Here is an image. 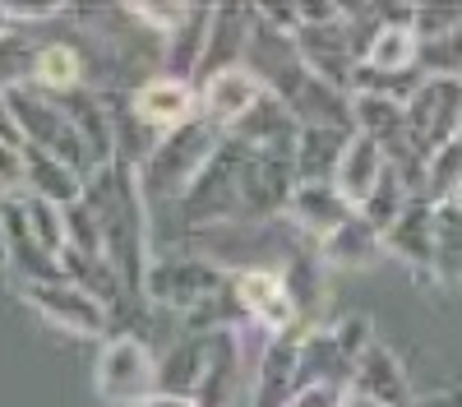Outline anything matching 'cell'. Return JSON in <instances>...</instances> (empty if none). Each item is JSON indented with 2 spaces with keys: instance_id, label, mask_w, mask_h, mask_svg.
Returning a JSON list of instances; mask_svg holds the SVG:
<instances>
[{
  "instance_id": "1",
  "label": "cell",
  "mask_w": 462,
  "mask_h": 407,
  "mask_svg": "<svg viewBox=\"0 0 462 407\" xmlns=\"http://www.w3.org/2000/svg\"><path fill=\"white\" fill-rule=\"evenodd\" d=\"M84 204L97 217V236H102V254L106 264L121 273L134 291H143V273H148V195L139 167L116 158L106 167H97L88 176Z\"/></svg>"
},
{
  "instance_id": "2",
  "label": "cell",
  "mask_w": 462,
  "mask_h": 407,
  "mask_svg": "<svg viewBox=\"0 0 462 407\" xmlns=\"http://www.w3.org/2000/svg\"><path fill=\"white\" fill-rule=\"evenodd\" d=\"M222 130L208 116H195L176 130H167L158 139V148L139 162V180H143V195H171L185 199L189 185L199 180V171L213 162V153L222 148Z\"/></svg>"
},
{
  "instance_id": "3",
  "label": "cell",
  "mask_w": 462,
  "mask_h": 407,
  "mask_svg": "<svg viewBox=\"0 0 462 407\" xmlns=\"http://www.w3.org/2000/svg\"><path fill=\"white\" fill-rule=\"evenodd\" d=\"M5 97H10V116H14L23 143L42 148V153H51V158H60V162H69V167H79V171L93 176L88 143H84L79 125H74L69 106H65L56 93L37 88V84L28 79V84H19V88H5Z\"/></svg>"
},
{
  "instance_id": "4",
  "label": "cell",
  "mask_w": 462,
  "mask_h": 407,
  "mask_svg": "<svg viewBox=\"0 0 462 407\" xmlns=\"http://www.w3.org/2000/svg\"><path fill=\"white\" fill-rule=\"evenodd\" d=\"M462 139V74H426L411 93H407V148L426 176V162Z\"/></svg>"
},
{
  "instance_id": "5",
  "label": "cell",
  "mask_w": 462,
  "mask_h": 407,
  "mask_svg": "<svg viewBox=\"0 0 462 407\" xmlns=\"http://www.w3.org/2000/svg\"><path fill=\"white\" fill-rule=\"evenodd\" d=\"M250 148L226 139L213 162L199 171V180L189 185V195L180 199L185 208V222L189 227H213V222H226V217H241V199H245V171H250Z\"/></svg>"
},
{
  "instance_id": "6",
  "label": "cell",
  "mask_w": 462,
  "mask_h": 407,
  "mask_svg": "<svg viewBox=\"0 0 462 407\" xmlns=\"http://www.w3.org/2000/svg\"><path fill=\"white\" fill-rule=\"evenodd\" d=\"M226 287H231V278L213 264V259H152L139 296L152 306H171V310L195 315L208 301H217Z\"/></svg>"
},
{
  "instance_id": "7",
  "label": "cell",
  "mask_w": 462,
  "mask_h": 407,
  "mask_svg": "<svg viewBox=\"0 0 462 407\" xmlns=\"http://www.w3.org/2000/svg\"><path fill=\"white\" fill-rule=\"evenodd\" d=\"M93 384L106 402H121V407H143L152 393H158V365H152L148 347L134 338V333H121L97 352V370H93Z\"/></svg>"
},
{
  "instance_id": "8",
  "label": "cell",
  "mask_w": 462,
  "mask_h": 407,
  "mask_svg": "<svg viewBox=\"0 0 462 407\" xmlns=\"http://www.w3.org/2000/svg\"><path fill=\"white\" fill-rule=\"evenodd\" d=\"M23 296L37 315L56 324L60 333H69V338H102L111 324V310L69 278L65 282H23Z\"/></svg>"
},
{
  "instance_id": "9",
  "label": "cell",
  "mask_w": 462,
  "mask_h": 407,
  "mask_svg": "<svg viewBox=\"0 0 462 407\" xmlns=\"http://www.w3.org/2000/svg\"><path fill=\"white\" fill-rule=\"evenodd\" d=\"M231 291H236V301L245 315H254L268 333H296V301H291V291L282 282V273L273 269H241L236 278H231Z\"/></svg>"
},
{
  "instance_id": "10",
  "label": "cell",
  "mask_w": 462,
  "mask_h": 407,
  "mask_svg": "<svg viewBox=\"0 0 462 407\" xmlns=\"http://www.w3.org/2000/svg\"><path fill=\"white\" fill-rule=\"evenodd\" d=\"M268 93H273V88H268L250 65H231V69L213 74V79L204 84V97L199 102H204V116L217 130H236Z\"/></svg>"
},
{
  "instance_id": "11",
  "label": "cell",
  "mask_w": 462,
  "mask_h": 407,
  "mask_svg": "<svg viewBox=\"0 0 462 407\" xmlns=\"http://www.w3.org/2000/svg\"><path fill=\"white\" fill-rule=\"evenodd\" d=\"M296 158L287 153H254L250 158V171H245V199H241V213L245 217H273V213H287L291 195H296Z\"/></svg>"
},
{
  "instance_id": "12",
  "label": "cell",
  "mask_w": 462,
  "mask_h": 407,
  "mask_svg": "<svg viewBox=\"0 0 462 407\" xmlns=\"http://www.w3.org/2000/svg\"><path fill=\"white\" fill-rule=\"evenodd\" d=\"M352 398H361V402H370V407H411V402H416L402 361L383 347L379 338L365 347V356H361L356 370H352Z\"/></svg>"
},
{
  "instance_id": "13",
  "label": "cell",
  "mask_w": 462,
  "mask_h": 407,
  "mask_svg": "<svg viewBox=\"0 0 462 407\" xmlns=\"http://www.w3.org/2000/svg\"><path fill=\"white\" fill-rule=\"evenodd\" d=\"M19 180H23L28 195L47 199L56 208H74V204L84 199V190H88L79 167H69V162L42 153V148H32V143L19 148Z\"/></svg>"
},
{
  "instance_id": "14",
  "label": "cell",
  "mask_w": 462,
  "mask_h": 407,
  "mask_svg": "<svg viewBox=\"0 0 462 407\" xmlns=\"http://www.w3.org/2000/svg\"><path fill=\"white\" fill-rule=\"evenodd\" d=\"M195 106H199V93L180 84V79H167V74H158V79H148L134 88L130 97V111H134V121L148 125V130H176L185 121H195Z\"/></svg>"
},
{
  "instance_id": "15",
  "label": "cell",
  "mask_w": 462,
  "mask_h": 407,
  "mask_svg": "<svg viewBox=\"0 0 462 407\" xmlns=\"http://www.w3.org/2000/svg\"><path fill=\"white\" fill-rule=\"evenodd\" d=\"M383 250L411 273H426V278L435 273V204L426 195H416L398 217V227L383 232Z\"/></svg>"
},
{
  "instance_id": "16",
  "label": "cell",
  "mask_w": 462,
  "mask_h": 407,
  "mask_svg": "<svg viewBox=\"0 0 462 407\" xmlns=\"http://www.w3.org/2000/svg\"><path fill=\"white\" fill-rule=\"evenodd\" d=\"M296 393H300V338L296 333H278L254 375L250 407H291Z\"/></svg>"
},
{
  "instance_id": "17",
  "label": "cell",
  "mask_w": 462,
  "mask_h": 407,
  "mask_svg": "<svg viewBox=\"0 0 462 407\" xmlns=\"http://www.w3.org/2000/svg\"><path fill=\"white\" fill-rule=\"evenodd\" d=\"M356 208L346 204L342 195H337V185L333 180H324V185H296V195H291V204H287V222L296 232H305L315 245L324 241V236H333L346 217H352Z\"/></svg>"
},
{
  "instance_id": "18",
  "label": "cell",
  "mask_w": 462,
  "mask_h": 407,
  "mask_svg": "<svg viewBox=\"0 0 462 407\" xmlns=\"http://www.w3.org/2000/svg\"><path fill=\"white\" fill-rule=\"evenodd\" d=\"M383 171H389V153H383V143H374L370 134H352L342 148V162L333 171V185H337V195L361 208L370 195H374V185L383 180Z\"/></svg>"
},
{
  "instance_id": "19",
  "label": "cell",
  "mask_w": 462,
  "mask_h": 407,
  "mask_svg": "<svg viewBox=\"0 0 462 407\" xmlns=\"http://www.w3.org/2000/svg\"><path fill=\"white\" fill-rule=\"evenodd\" d=\"M315 254H319V264H328V269H370L389 250H383V236L370 227V222L361 213H352L333 236H324L315 245Z\"/></svg>"
},
{
  "instance_id": "20",
  "label": "cell",
  "mask_w": 462,
  "mask_h": 407,
  "mask_svg": "<svg viewBox=\"0 0 462 407\" xmlns=\"http://www.w3.org/2000/svg\"><path fill=\"white\" fill-rule=\"evenodd\" d=\"M407 19H411V5H407ZM407 19H383L374 32H370V42L361 51V69L370 74H407L416 60H420V42H416V32Z\"/></svg>"
},
{
  "instance_id": "21",
  "label": "cell",
  "mask_w": 462,
  "mask_h": 407,
  "mask_svg": "<svg viewBox=\"0 0 462 407\" xmlns=\"http://www.w3.org/2000/svg\"><path fill=\"white\" fill-rule=\"evenodd\" d=\"M236 384H241V343L231 328H213L208 333V365H204V384L195 393V407H226Z\"/></svg>"
},
{
  "instance_id": "22",
  "label": "cell",
  "mask_w": 462,
  "mask_h": 407,
  "mask_svg": "<svg viewBox=\"0 0 462 407\" xmlns=\"http://www.w3.org/2000/svg\"><path fill=\"white\" fill-rule=\"evenodd\" d=\"M208 32H213V10L204 5H195L189 10V19L171 32V37H162V56H167V79H180V84H189L195 74L204 69V51H208Z\"/></svg>"
},
{
  "instance_id": "23",
  "label": "cell",
  "mask_w": 462,
  "mask_h": 407,
  "mask_svg": "<svg viewBox=\"0 0 462 407\" xmlns=\"http://www.w3.org/2000/svg\"><path fill=\"white\" fill-rule=\"evenodd\" d=\"M204 365H208V333H189V338H180L162 356V365H158V393L195 402V393L204 384Z\"/></svg>"
},
{
  "instance_id": "24",
  "label": "cell",
  "mask_w": 462,
  "mask_h": 407,
  "mask_svg": "<svg viewBox=\"0 0 462 407\" xmlns=\"http://www.w3.org/2000/svg\"><path fill=\"white\" fill-rule=\"evenodd\" d=\"M356 130H328V125H305L300 143H296V176L300 185H324L333 180L337 162H342V148Z\"/></svg>"
},
{
  "instance_id": "25",
  "label": "cell",
  "mask_w": 462,
  "mask_h": 407,
  "mask_svg": "<svg viewBox=\"0 0 462 407\" xmlns=\"http://www.w3.org/2000/svg\"><path fill=\"white\" fill-rule=\"evenodd\" d=\"M32 84L47 93H69L84 84V56L69 42H47L42 51H32Z\"/></svg>"
},
{
  "instance_id": "26",
  "label": "cell",
  "mask_w": 462,
  "mask_h": 407,
  "mask_svg": "<svg viewBox=\"0 0 462 407\" xmlns=\"http://www.w3.org/2000/svg\"><path fill=\"white\" fill-rule=\"evenodd\" d=\"M411 199H416V190H411V185L402 180V171H398V167L389 162V171H383V180L374 185V195H370V199H365V204H361L356 213H361V217L370 222V227H374L379 236H383V232H393V227H398V217L407 213V204H411Z\"/></svg>"
},
{
  "instance_id": "27",
  "label": "cell",
  "mask_w": 462,
  "mask_h": 407,
  "mask_svg": "<svg viewBox=\"0 0 462 407\" xmlns=\"http://www.w3.org/2000/svg\"><path fill=\"white\" fill-rule=\"evenodd\" d=\"M435 282L462 287V208L435 204Z\"/></svg>"
},
{
  "instance_id": "28",
  "label": "cell",
  "mask_w": 462,
  "mask_h": 407,
  "mask_svg": "<svg viewBox=\"0 0 462 407\" xmlns=\"http://www.w3.org/2000/svg\"><path fill=\"white\" fill-rule=\"evenodd\" d=\"M420 195L430 204H453L462 195V139H453L448 148L426 162V176H420Z\"/></svg>"
},
{
  "instance_id": "29",
  "label": "cell",
  "mask_w": 462,
  "mask_h": 407,
  "mask_svg": "<svg viewBox=\"0 0 462 407\" xmlns=\"http://www.w3.org/2000/svg\"><path fill=\"white\" fill-rule=\"evenodd\" d=\"M411 32L420 51H435L444 42H453V37L462 32V5H411Z\"/></svg>"
},
{
  "instance_id": "30",
  "label": "cell",
  "mask_w": 462,
  "mask_h": 407,
  "mask_svg": "<svg viewBox=\"0 0 462 407\" xmlns=\"http://www.w3.org/2000/svg\"><path fill=\"white\" fill-rule=\"evenodd\" d=\"M189 10H195V5H148V0H143V5H130V19L134 23H143V28H152V32H158V37H171L185 19H189Z\"/></svg>"
},
{
  "instance_id": "31",
  "label": "cell",
  "mask_w": 462,
  "mask_h": 407,
  "mask_svg": "<svg viewBox=\"0 0 462 407\" xmlns=\"http://www.w3.org/2000/svg\"><path fill=\"white\" fill-rule=\"evenodd\" d=\"M0 143H5V148H23L19 125H14V116H10V97H5V88H0Z\"/></svg>"
},
{
  "instance_id": "32",
  "label": "cell",
  "mask_w": 462,
  "mask_h": 407,
  "mask_svg": "<svg viewBox=\"0 0 462 407\" xmlns=\"http://www.w3.org/2000/svg\"><path fill=\"white\" fill-rule=\"evenodd\" d=\"M143 407H195V402H189V398H171V393H152Z\"/></svg>"
},
{
  "instance_id": "33",
  "label": "cell",
  "mask_w": 462,
  "mask_h": 407,
  "mask_svg": "<svg viewBox=\"0 0 462 407\" xmlns=\"http://www.w3.org/2000/svg\"><path fill=\"white\" fill-rule=\"evenodd\" d=\"M10 264V227H5V217H0V269Z\"/></svg>"
},
{
  "instance_id": "34",
  "label": "cell",
  "mask_w": 462,
  "mask_h": 407,
  "mask_svg": "<svg viewBox=\"0 0 462 407\" xmlns=\"http://www.w3.org/2000/svg\"><path fill=\"white\" fill-rule=\"evenodd\" d=\"M453 204H457V208H462V195H457V199H453Z\"/></svg>"
},
{
  "instance_id": "35",
  "label": "cell",
  "mask_w": 462,
  "mask_h": 407,
  "mask_svg": "<svg viewBox=\"0 0 462 407\" xmlns=\"http://www.w3.org/2000/svg\"><path fill=\"white\" fill-rule=\"evenodd\" d=\"M0 185H5V171H0Z\"/></svg>"
}]
</instances>
